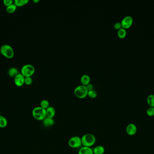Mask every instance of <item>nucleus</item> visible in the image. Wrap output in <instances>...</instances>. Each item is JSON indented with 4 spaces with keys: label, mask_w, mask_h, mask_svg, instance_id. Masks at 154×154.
Wrapping results in <instances>:
<instances>
[{
    "label": "nucleus",
    "mask_w": 154,
    "mask_h": 154,
    "mask_svg": "<svg viewBox=\"0 0 154 154\" xmlns=\"http://www.w3.org/2000/svg\"><path fill=\"white\" fill-rule=\"evenodd\" d=\"M82 145L83 147H89L93 146L96 141V138L93 134L87 133L84 134L81 137Z\"/></svg>",
    "instance_id": "nucleus-1"
},
{
    "label": "nucleus",
    "mask_w": 154,
    "mask_h": 154,
    "mask_svg": "<svg viewBox=\"0 0 154 154\" xmlns=\"http://www.w3.org/2000/svg\"><path fill=\"white\" fill-rule=\"evenodd\" d=\"M32 115L36 120L43 121L47 117L46 109L41 106L35 107L32 111Z\"/></svg>",
    "instance_id": "nucleus-2"
},
{
    "label": "nucleus",
    "mask_w": 154,
    "mask_h": 154,
    "mask_svg": "<svg viewBox=\"0 0 154 154\" xmlns=\"http://www.w3.org/2000/svg\"><path fill=\"white\" fill-rule=\"evenodd\" d=\"M1 53L5 57L11 59L13 58L14 56V50L11 45L9 44H4L0 48Z\"/></svg>",
    "instance_id": "nucleus-3"
},
{
    "label": "nucleus",
    "mask_w": 154,
    "mask_h": 154,
    "mask_svg": "<svg viewBox=\"0 0 154 154\" xmlns=\"http://www.w3.org/2000/svg\"><path fill=\"white\" fill-rule=\"evenodd\" d=\"M88 92L86 86L83 85L77 86L74 90L75 95L79 98H84L86 97Z\"/></svg>",
    "instance_id": "nucleus-4"
},
{
    "label": "nucleus",
    "mask_w": 154,
    "mask_h": 154,
    "mask_svg": "<svg viewBox=\"0 0 154 154\" xmlns=\"http://www.w3.org/2000/svg\"><path fill=\"white\" fill-rule=\"evenodd\" d=\"M34 66L31 64H26L23 66L21 69V73L25 77H31L35 72Z\"/></svg>",
    "instance_id": "nucleus-5"
},
{
    "label": "nucleus",
    "mask_w": 154,
    "mask_h": 154,
    "mask_svg": "<svg viewBox=\"0 0 154 154\" xmlns=\"http://www.w3.org/2000/svg\"><path fill=\"white\" fill-rule=\"evenodd\" d=\"M68 145L70 147L77 148L82 146L81 138L78 136H74L71 137L68 141Z\"/></svg>",
    "instance_id": "nucleus-6"
},
{
    "label": "nucleus",
    "mask_w": 154,
    "mask_h": 154,
    "mask_svg": "<svg viewBox=\"0 0 154 154\" xmlns=\"http://www.w3.org/2000/svg\"><path fill=\"white\" fill-rule=\"evenodd\" d=\"M133 20L132 16L127 15L124 17L121 22L122 28L125 29L130 28L133 25Z\"/></svg>",
    "instance_id": "nucleus-7"
},
{
    "label": "nucleus",
    "mask_w": 154,
    "mask_h": 154,
    "mask_svg": "<svg viewBox=\"0 0 154 154\" xmlns=\"http://www.w3.org/2000/svg\"><path fill=\"white\" fill-rule=\"evenodd\" d=\"M137 127L133 123L128 124L126 129V131L129 136H134L137 132Z\"/></svg>",
    "instance_id": "nucleus-8"
},
{
    "label": "nucleus",
    "mask_w": 154,
    "mask_h": 154,
    "mask_svg": "<svg viewBox=\"0 0 154 154\" xmlns=\"http://www.w3.org/2000/svg\"><path fill=\"white\" fill-rule=\"evenodd\" d=\"M25 77L21 73H19L14 78V82L18 87H21L25 84Z\"/></svg>",
    "instance_id": "nucleus-9"
},
{
    "label": "nucleus",
    "mask_w": 154,
    "mask_h": 154,
    "mask_svg": "<svg viewBox=\"0 0 154 154\" xmlns=\"http://www.w3.org/2000/svg\"><path fill=\"white\" fill-rule=\"evenodd\" d=\"M79 154H93V149L89 147H83L79 151Z\"/></svg>",
    "instance_id": "nucleus-10"
},
{
    "label": "nucleus",
    "mask_w": 154,
    "mask_h": 154,
    "mask_svg": "<svg viewBox=\"0 0 154 154\" xmlns=\"http://www.w3.org/2000/svg\"><path fill=\"white\" fill-rule=\"evenodd\" d=\"M47 117L53 119L55 115V110L54 107L49 106L48 108L46 109Z\"/></svg>",
    "instance_id": "nucleus-11"
},
{
    "label": "nucleus",
    "mask_w": 154,
    "mask_h": 154,
    "mask_svg": "<svg viewBox=\"0 0 154 154\" xmlns=\"http://www.w3.org/2000/svg\"><path fill=\"white\" fill-rule=\"evenodd\" d=\"M43 121V124L46 127H50L54 125L55 124L54 120L52 118L47 117Z\"/></svg>",
    "instance_id": "nucleus-12"
},
{
    "label": "nucleus",
    "mask_w": 154,
    "mask_h": 154,
    "mask_svg": "<svg viewBox=\"0 0 154 154\" xmlns=\"http://www.w3.org/2000/svg\"><path fill=\"white\" fill-rule=\"evenodd\" d=\"M91 78L87 74L83 75L81 76V79H80V81H81L82 85L83 86H86L88 85V84H89L90 82Z\"/></svg>",
    "instance_id": "nucleus-13"
},
{
    "label": "nucleus",
    "mask_w": 154,
    "mask_h": 154,
    "mask_svg": "<svg viewBox=\"0 0 154 154\" xmlns=\"http://www.w3.org/2000/svg\"><path fill=\"white\" fill-rule=\"evenodd\" d=\"M105 151V148L102 146H96L93 149V154H103Z\"/></svg>",
    "instance_id": "nucleus-14"
},
{
    "label": "nucleus",
    "mask_w": 154,
    "mask_h": 154,
    "mask_svg": "<svg viewBox=\"0 0 154 154\" xmlns=\"http://www.w3.org/2000/svg\"><path fill=\"white\" fill-rule=\"evenodd\" d=\"M18 70L15 68H11L8 71L9 76L11 77H15L19 74Z\"/></svg>",
    "instance_id": "nucleus-15"
},
{
    "label": "nucleus",
    "mask_w": 154,
    "mask_h": 154,
    "mask_svg": "<svg viewBox=\"0 0 154 154\" xmlns=\"http://www.w3.org/2000/svg\"><path fill=\"white\" fill-rule=\"evenodd\" d=\"M147 101L150 107L154 108V94H149L147 97Z\"/></svg>",
    "instance_id": "nucleus-16"
},
{
    "label": "nucleus",
    "mask_w": 154,
    "mask_h": 154,
    "mask_svg": "<svg viewBox=\"0 0 154 154\" xmlns=\"http://www.w3.org/2000/svg\"><path fill=\"white\" fill-rule=\"evenodd\" d=\"M29 0H15L14 1V4L17 7H22L28 4Z\"/></svg>",
    "instance_id": "nucleus-17"
},
{
    "label": "nucleus",
    "mask_w": 154,
    "mask_h": 154,
    "mask_svg": "<svg viewBox=\"0 0 154 154\" xmlns=\"http://www.w3.org/2000/svg\"><path fill=\"white\" fill-rule=\"evenodd\" d=\"M118 36L120 39H123L127 35V31L126 29L122 28L118 30L117 32Z\"/></svg>",
    "instance_id": "nucleus-18"
},
{
    "label": "nucleus",
    "mask_w": 154,
    "mask_h": 154,
    "mask_svg": "<svg viewBox=\"0 0 154 154\" xmlns=\"http://www.w3.org/2000/svg\"><path fill=\"white\" fill-rule=\"evenodd\" d=\"M8 121L5 117L0 116V128H4L7 125Z\"/></svg>",
    "instance_id": "nucleus-19"
},
{
    "label": "nucleus",
    "mask_w": 154,
    "mask_h": 154,
    "mask_svg": "<svg viewBox=\"0 0 154 154\" xmlns=\"http://www.w3.org/2000/svg\"><path fill=\"white\" fill-rule=\"evenodd\" d=\"M16 9H17V6L15 4L13 3L8 7H7L6 11L7 13L11 14L15 12L16 11Z\"/></svg>",
    "instance_id": "nucleus-20"
},
{
    "label": "nucleus",
    "mask_w": 154,
    "mask_h": 154,
    "mask_svg": "<svg viewBox=\"0 0 154 154\" xmlns=\"http://www.w3.org/2000/svg\"><path fill=\"white\" fill-rule=\"evenodd\" d=\"M40 106L44 109H47L49 107V102L47 100H43L41 102Z\"/></svg>",
    "instance_id": "nucleus-21"
},
{
    "label": "nucleus",
    "mask_w": 154,
    "mask_h": 154,
    "mask_svg": "<svg viewBox=\"0 0 154 154\" xmlns=\"http://www.w3.org/2000/svg\"><path fill=\"white\" fill-rule=\"evenodd\" d=\"M147 114L149 117H153L154 116V108L150 107L147 109L146 111Z\"/></svg>",
    "instance_id": "nucleus-22"
},
{
    "label": "nucleus",
    "mask_w": 154,
    "mask_h": 154,
    "mask_svg": "<svg viewBox=\"0 0 154 154\" xmlns=\"http://www.w3.org/2000/svg\"><path fill=\"white\" fill-rule=\"evenodd\" d=\"M87 95L91 98H94L97 97V93L96 90H93L90 91H88Z\"/></svg>",
    "instance_id": "nucleus-23"
},
{
    "label": "nucleus",
    "mask_w": 154,
    "mask_h": 154,
    "mask_svg": "<svg viewBox=\"0 0 154 154\" xmlns=\"http://www.w3.org/2000/svg\"><path fill=\"white\" fill-rule=\"evenodd\" d=\"M33 83V79L31 77H25V84L27 85H30Z\"/></svg>",
    "instance_id": "nucleus-24"
},
{
    "label": "nucleus",
    "mask_w": 154,
    "mask_h": 154,
    "mask_svg": "<svg viewBox=\"0 0 154 154\" xmlns=\"http://www.w3.org/2000/svg\"><path fill=\"white\" fill-rule=\"evenodd\" d=\"M3 2L4 5L7 7L13 4L14 1L12 0H4Z\"/></svg>",
    "instance_id": "nucleus-25"
},
{
    "label": "nucleus",
    "mask_w": 154,
    "mask_h": 154,
    "mask_svg": "<svg viewBox=\"0 0 154 154\" xmlns=\"http://www.w3.org/2000/svg\"><path fill=\"white\" fill-rule=\"evenodd\" d=\"M114 27L115 29H117L118 30H119V29L122 28L121 22H117L115 23L114 24Z\"/></svg>",
    "instance_id": "nucleus-26"
},
{
    "label": "nucleus",
    "mask_w": 154,
    "mask_h": 154,
    "mask_svg": "<svg viewBox=\"0 0 154 154\" xmlns=\"http://www.w3.org/2000/svg\"><path fill=\"white\" fill-rule=\"evenodd\" d=\"M86 86L87 90H88V91H90V90H93V86L92 84H88V85H87Z\"/></svg>",
    "instance_id": "nucleus-27"
},
{
    "label": "nucleus",
    "mask_w": 154,
    "mask_h": 154,
    "mask_svg": "<svg viewBox=\"0 0 154 154\" xmlns=\"http://www.w3.org/2000/svg\"><path fill=\"white\" fill-rule=\"evenodd\" d=\"M39 0H33V2L35 3H37V2H39Z\"/></svg>",
    "instance_id": "nucleus-28"
},
{
    "label": "nucleus",
    "mask_w": 154,
    "mask_h": 154,
    "mask_svg": "<svg viewBox=\"0 0 154 154\" xmlns=\"http://www.w3.org/2000/svg\"><path fill=\"white\" fill-rule=\"evenodd\" d=\"M1 115V112L0 111V116Z\"/></svg>",
    "instance_id": "nucleus-29"
},
{
    "label": "nucleus",
    "mask_w": 154,
    "mask_h": 154,
    "mask_svg": "<svg viewBox=\"0 0 154 154\" xmlns=\"http://www.w3.org/2000/svg\"><path fill=\"white\" fill-rule=\"evenodd\" d=\"M1 54V49H0V54Z\"/></svg>",
    "instance_id": "nucleus-30"
}]
</instances>
